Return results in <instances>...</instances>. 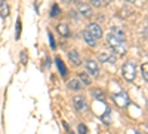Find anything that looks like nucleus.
<instances>
[{
    "instance_id": "1",
    "label": "nucleus",
    "mask_w": 148,
    "mask_h": 134,
    "mask_svg": "<svg viewBox=\"0 0 148 134\" xmlns=\"http://www.w3.org/2000/svg\"><path fill=\"white\" fill-rule=\"evenodd\" d=\"M107 42H108V45H110V48L113 49L117 55H125L126 54V43L123 42V40H119V39H116L113 34H107Z\"/></svg>"
},
{
    "instance_id": "2",
    "label": "nucleus",
    "mask_w": 148,
    "mask_h": 134,
    "mask_svg": "<svg viewBox=\"0 0 148 134\" xmlns=\"http://www.w3.org/2000/svg\"><path fill=\"white\" fill-rule=\"evenodd\" d=\"M121 75L126 81L133 82L135 79H136V64H135L133 61H126L121 67Z\"/></svg>"
},
{
    "instance_id": "3",
    "label": "nucleus",
    "mask_w": 148,
    "mask_h": 134,
    "mask_svg": "<svg viewBox=\"0 0 148 134\" xmlns=\"http://www.w3.org/2000/svg\"><path fill=\"white\" fill-rule=\"evenodd\" d=\"M113 100H114V103H116L119 107H121V109L127 107L129 103H130L129 95H127L126 92H117V94H114V95H113Z\"/></svg>"
},
{
    "instance_id": "4",
    "label": "nucleus",
    "mask_w": 148,
    "mask_h": 134,
    "mask_svg": "<svg viewBox=\"0 0 148 134\" xmlns=\"http://www.w3.org/2000/svg\"><path fill=\"white\" fill-rule=\"evenodd\" d=\"M88 31H89V33L93 36L95 39H101V37H102V28H101V26H98L96 22H92V24H89Z\"/></svg>"
},
{
    "instance_id": "5",
    "label": "nucleus",
    "mask_w": 148,
    "mask_h": 134,
    "mask_svg": "<svg viewBox=\"0 0 148 134\" xmlns=\"http://www.w3.org/2000/svg\"><path fill=\"white\" fill-rule=\"evenodd\" d=\"M86 69H88V72L90 73L92 76H98L99 75V67H98V64L93 61V60H86Z\"/></svg>"
},
{
    "instance_id": "6",
    "label": "nucleus",
    "mask_w": 148,
    "mask_h": 134,
    "mask_svg": "<svg viewBox=\"0 0 148 134\" xmlns=\"http://www.w3.org/2000/svg\"><path fill=\"white\" fill-rule=\"evenodd\" d=\"M77 12L80 15H83L84 18H89L92 15V9L89 8V5H86V3H77Z\"/></svg>"
},
{
    "instance_id": "7",
    "label": "nucleus",
    "mask_w": 148,
    "mask_h": 134,
    "mask_svg": "<svg viewBox=\"0 0 148 134\" xmlns=\"http://www.w3.org/2000/svg\"><path fill=\"white\" fill-rule=\"evenodd\" d=\"M68 60L71 61L73 66H80L82 64V58H80V54L76 51V49H71L68 52Z\"/></svg>"
},
{
    "instance_id": "8",
    "label": "nucleus",
    "mask_w": 148,
    "mask_h": 134,
    "mask_svg": "<svg viewBox=\"0 0 148 134\" xmlns=\"http://www.w3.org/2000/svg\"><path fill=\"white\" fill-rule=\"evenodd\" d=\"M111 34H113L116 39L123 40V42H125V39H126V33H125V30H123L121 27H113L111 28Z\"/></svg>"
},
{
    "instance_id": "9",
    "label": "nucleus",
    "mask_w": 148,
    "mask_h": 134,
    "mask_svg": "<svg viewBox=\"0 0 148 134\" xmlns=\"http://www.w3.org/2000/svg\"><path fill=\"white\" fill-rule=\"evenodd\" d=\"M73 103H74V107L77 109V110H84L86 109V101L82 95H76L73 99Z\"/></svg>"
},
{
    "instance_id": "10",
    "label": "nucleus",
    "mask_w": 148,
    "mask_h": 134,
    "mask_svg": "<svg viewBox=\"0 0 148 134\" xmlns=\"http://www.w3.org/2000/svg\"><path fill=\"white\" fill-rule=\"evenodd\" d=\"M56 30H58V33H59L61 36H64V37H70V36H71L70 27L67 26L65 22H61V24H58V27H56Z\"/></svg>"
},
{
    "instance_id": "11",
    "label": "nucleus",
    "mask_w": 148,
    "mask_h": 134,
    "mask_svg": "<svg viewBox=\"0 0 148 134\" xmlns=\"http://www.w3.org/2000/svg\"><path fill=\"white\" fill-rule=\"evenodd\" d=\"M83 39H84V42L88 43L89 46H92V48L96 46V39L93 37V36H92L88 30H84V31H83Z\"/></svg>"
},
{
    "instance_id": "12",
    "label": "nucleus",
    "mask_w": 148,
    "mask_h": 134,
    "mask_svg": "<svg viewBox=\"0 0 148 134\" xmlns=\"http://www.w3.org/2000/svg\"><path fill=\"white\" fill-rule=\"evenodd\" d=\"M101 121L105 124V125H110L111 124V121H113V113H111V109L107 107L105 109V113L101 115Z\"/></svg>"
},
{
    "instance_id": "13",
    "label": "nucleus",
    "mask_w": 148,
    "mask_h": 134,
    "mask_svg": "<svg viewBox=\"0 0 148 134\" xmlns=\"http://www.w3.org/2000/svg\"><path fill=\"white\" fill-rule=\"evenodd\" d=\"M55 63H56V67H58V70H59V73H61V76L65 78V76H67V67H65V64L62 63V60H61L59 57H56Z\"/></svg>"
},
{
    "instance_id": "14",
    "label": "nucleus",
    "mask_w": 148,
    "mask_h": 134,
    "mask_svg": "<svg viewBox=\"0 0 148 134\" xmlns=\"http://www.w3.org/2000/svg\"><path fill=\"white\" fill-rule=\"evenodd\" d=\"M68 88L73 90V91H82L83 85H82V82H80L79 79H71V81L68 82Z\"/></svg>"
},
{
    "instance_id": "15",
    "label": "nucleus",
    "mask_w": 148,
    "mask_h": 134,
    "mask_svg": "<svg viewBox=\"0 0 148 134\" xmlns=\"http://www.w3.org/2000/svg\"><path fill=\"white\" fill-rule=\"evenodd\" d=\"M9 15V5L6 0H0V17L6 18Z\"/></svg>"
},
{
    "instance_id": "16",
    "label": "nucleus",
    "mask_w": 148,
    "mask_h": 134,
    "mask_svg": "<svg viewBox=\"0 0 148 134\" xmlns=\"http://www.w3.org/2000/svg\"><path fill=\"white\" fill-rule=\"evenodd\" d=\"M99 60H101V63H114L116 57L110 55V54H99Z\"/></svg>"
},
{
    "instance_id": "17",
    "label": "nucleus",
    "mask_w": 148,
    "mask_h": 134,
    "mask_svg": "<svg viewBox=\"0 0 148 134\" xmlns=\"http://www.w3.org/2000/svg\"><path fill=\"white\" fill-rule=\"evenodd\" d=\"M92 95L95 97L96 100H105V95H104V91H101L99 88H96V90H92Z\"/></svg>"
},
{
    "instance_id": "18",
    "label": "nucleus",
    "mask_w": 148,
    "mask_h": 134,
    "mask_svg": "<svg viewBox=\"0 0 148 134\" xmlns=\"http://www.w3.org/2000/svg\"><path fill=\"white\" fill-rule=\"evenodd\" d=\"M79 81L82 82V85H90V78L88 73H80L79 75Z\"/></svg>"
},
{
    "instance_id": "19",
    "label": "nucleus",
    "mask_w": 148,
    "mask_h": 134,
    "mask_svg": "<svg viewBox=\"0 0 148 134\" xmlns=\"http://www.w3.org/2000/svg\"><path fill=\"white\" fill-rule=\"evenodd\" d=\"M21 30H22V26H21V19L18 18V21H16V26H15V39H16V40L21 37Z\"/></svg>"
},
{
    "instance_id": "20",
    "label": "nucleus",
    "mask_w": 148,
    "mask_h": 134,
    "mask_svg": "<svg viewBox=\"0 0 148 134\" xmlns=\"http://www.w3.org/2000/svg\"><path fill=\"white\" fill-rule=\"evenodd\" d=\"M141 70H142L144 79L148 82V63H144V64H142V67H141Z\"/></svg>"
},
{
    "instance_id": "21",
    "label": "nucleus",
    "mask_w": 148,
    "mask_h": 134,
    "mask_svg": "<svg viewBox=\"0 0 148 134\" xmlns=\"http://www.w3.org/2000/svg\"><path fill=\"white\" fill-rule=\"evenodd\" d=\"M59 14H61L59 6H58V5H53V6H52V10H51V17H56V15H59Z\"/></svg>"
},
{
    "instance_id": "22",
    "label": "nucleus",
    "mask_w": 148,
    "mask_h": 134,
    "mask_svg": "<svg viewBox=\"0 0 148 134\" xmlns=\"http://www.w3.org/2000/svg\"><path fill=\"white\" fill-rule=\"evenodd\" d=\"M47 36H49V42H51V48H52V49H55V48H56V42H55V39H53L52 33L47 31Z\"/></svg>"
},
{
    "instance_id": "23",
    "label": "nucleus",
    "mask_w": 148,
    "mask_h": 134,
    "mask_svg": "<svg viewBox=\"0 0 148 134\" xmlns=\"http://www.w3.org/2000/svg\"><path fill=\"white\" fill-rule=\"evenodd\" d=\"M77 131H79V134H86V133H88V128H86V125H84V124H79Z\"/></svg>"
},
{
    "instance_id": "24",
    "label": "nucleus",
    "mask_w": 148,
    "mask_h": 134,
    "mask_svg": "<svg viewBox=\"0 0 148 134\" xmlns=\"http://www.w3.org/2000/svg\"><path fill=\"white\" fill-rule=\"evenodd\" d=\"M21 63H22V64L27 63V54H25V51L21 52Z\"/></svg>"
},
{
    "instance_id": "25",
    "label": "nucleus",
    "mask_w": 148,
    "mask_h": 134,
    "mask_svg": "<svg viewBox=\"0 0 148 134\" xmlns=\"http://www.w3.org/2000/svg\"><path fill=\"white\" fill-rule=\"evenodd\" d=\"M90 3H92L93 6L98 8V6H101V0H90Z\"/></svg>"
},
{
    "instance_id": "26",
    "label": "nucleus",
    "mask_w": 148,
    "mask_h": 134,
    "mask_svg": "<svg viewBox=\"0 0 148 134\" xmlns=\"http://www.w3.org/2000/svg\"><path fill=\"white\" fill-rule=\"evenodd\" d=\"M126 2H129V3H133V2H136V0H126Z\"/></svg>"
},
{
    "instance_id": "27",
    "label": "nucleus",
    "mask_w": 148,
    "mask_h": 134,
    "mask_svg": "<svg viewBox=\"0 0 148 134\" xmlns=\"http://www.w3.org/2000/svg\"><path fill=\"white\" fill-rule=\"evenodd\" d=\"M62 2H65V3H70V2H71V0H62Z\"/></svg>"
},
{
    "instance_id": "28",
    "label": "nucleus",
    "mask_w": 148,
    "mask_h": 134,
    "mask_svg": "<svg viewBox=\"0 0 148 134\" xmlns=\"http://www.w3.org/2000/svg\"><path fill=\"white\" fill-rule=\"evenodd\" d=\"M136 134H141V133H136Z\"/></svg>"
}]
</instances>
